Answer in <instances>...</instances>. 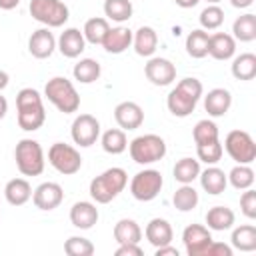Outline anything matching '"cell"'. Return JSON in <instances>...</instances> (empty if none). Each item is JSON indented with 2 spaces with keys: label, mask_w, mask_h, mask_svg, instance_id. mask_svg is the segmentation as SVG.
I'll return each mask as SVG.
<instances>
[{
  "label": "cell",
  "mask_w": 256,
  "mask_h": 256,
  "mask_svg": "<svg viewBox=\"0 0 256 256\" xmlns=\"http://www.w3.org/2000/svg\"><path fill=\"white\" fill-rule=\"evenodd\" d=\"M202 82L198 78H182L176 88L170 90L168 98H166V106L168 110L178 116V118H186L188 114L194 112L200 96H202Z\"/></svg>",
  "instance_id": "cell-1"
},
{
  "label": "cell",
  "mask_w": 256,
  "mask_h": 256,
  "mask_svg": "<svg viewBox=\"0 0 256 256\" xmlns=\"http://www.w3.org/2000/svg\"><path fill=\"white\" fill-rule=\"evenodd\" d=\"M16 110H18V126L26 132L38 130L46 120L42 96L34 88H22L16 94Z\"/></svg>",
  "instance_id": "cell-2"
},
{
  "label": "cell",
  "mask_w": 256,
  "mask_h": 256,
  "mask_svg": "<svg viewBox=\"0 0 256 256\" xmlns=\"http://www.w3.org/2000/svg\"><path fill=\"white\" fill-rule=\"evenodd\" d=\"M128 174L124 168H108L90 182V196L98 204L112 202L126 186Z\"/></svg>",
  "instance_id": "cell-3"
},
{
  "label": "cell",
  "mask_w": 256,
  "mask_h": 256,
  "mask_svg": "<svg viewBox=\"0 0 256 256\" xmlns=\"http://www.w3.org/2000/svg\"><path fill=\"white\" fill-rule=\"evenodd\" d=\"M44 96L64 114H72L80 108V96L74 84L64 76H54L44 86Z\"/></svg>",
  "instance_id": "cell-4"
},
{
  "label": "cell",
  "mask_w": 256,
  "mask_h": 256,
  "mask_svg": "<svg viewBox=\"0 0 256 256\" xmlns=\"http://www.w3.org/2000/svg\"><path fill=\"white\" fill-rule=\"evenodd\" d=\"M14 160H16L20 174L24 176H38L44 170V150L32 138H22L16 144Z\"/></svg>",
  "instance_id": "cell-5"
},
{
  "label": "cell",
  "mask_w": 256,
  "mask_h": 256,
  "mask_svg": "<svg viewBox=\"0 0 256 256\" xmlns=\"http://www.w3.org/2000/svg\"><path fill=\"white\" fill-rule=\"evenodd\" d=\"M128 150L136 164H154L166 156V142L158 134H142L130 142Z\"/></svg>",
  "instance_id": "cell-6"
},
{
  "label": "cell",
  "mask_w": 256,
  "mask_h": 256,
  "mask_svg": "<svg viewBox=\"0 0 256 256\" xmlns=\"http://www.w3.org/2000/svg\"><path fill=\"white\" fill-rule=\"evenodd\" d=\"M30 14L48 28H58L68 20V6L60 0H30Z\"/></svg>",
  "instance_id": "cell-7"
},
{
  "label": "cell",
  "mask_w": 256,
  "mask_h": 256,
  "mask_svg": "<svg viewBox=\"0 0 256 256\" xmlns=\"http://www.w3.org/2000/svg\"><path fill=\"white\" fill-rule=\"evenodd\" d=\"M48 162L52 164L54 170H58L60 174H76L82 168V156L80 152L64 142H54L48 150Z\"/></svg>",
  "instance_id": "cell-8"
},
{
  "label": "cell",
  "mask_w": 256,
  "mask_h": 256,
  "mask_svg": "<svg viewBox=\"0 0 256 256\" xmlns=\"http://www.w3.org/2000/svg\"><path fill=\"white\" fill-rule=\"evenodd\" d=\"M162 184H164L162 174L154 168H146V170H140L138 174H134V178L130 182V194L140 202H150L160 194Z\"/></svg>",
  "instance_id": "cell-9"
},
{
  "label": "cell",
  "mask_w": 256,
  "mask_h": 256,
  "mask_svg": "<svg viewBox=\"0 0 256 256\" xmlns=\"http://www.w3.org/2000/svg\"><path fill=\"white\" fill-rule=\"evenodd\" d=\"M224 148H226L228 156L232 160H236L238 164H252L256 158V144H254L252 136L244 130L228 132V136L224 140Z\"/></svg>",
  "instance_id": "cell-10"
},
{
  "label": "cell",
  "mask_w": 256,
  "mask_h": 256,
  "mask_svg": "<svg viewBox=\"0 0 256 256\" xmlns=\"http://www.w3.org/2000/svg\"><path fill=\"white\" fill-rule=\"evenodd\" d=\"M70 134H72V140L78 146L88 148L100 136V122L92 114H80V116L74 118L72 128H70Z\"/></svg>",
  "instance_id": "cell-11"
},
{
  "label": "cell",
  "mask_w": 256,
  "mask_h": 256,
  "mask_svg": "<svg viewBox=\"0 0 256 256\" xmlns=\"http://www.w3.org/2000/svg\"><path fill=\"white\" fill-rule=\"evenodd\" d=\"M182 242H184V248H186L188 256H204L206 248L212 242L210 228H206L202 224H190L182 232Z\"/></svg>",
  "instance_id": "cell-12"
},
{
  "label": "cell",
  "mask_w": 256,
  "mask_h": 256,
  "mask_svg": "<svg viewBox=\"0 0 256 256\" xmlns=\"http://www.w3.org/2000/svg\"><path fill=\"white\" fill-rule=\"evenodd\" d=\"M144 74L154 86H168L176 80V66L168 58H150L144 66Z\"/></svg>",
  "instance_id": "cell-13"
},
{
  "label": "cell",
  "mask_w": 256,
  "mask_h": 256,
  "mask_svg": "<svg viewBox=\"0 0 256 256\" xmlns=\"http://www.w3.org/2000/svg\"><path fill=\"white\" fill-rule=\"evenodd\" d=\"M32 200L38 210H54L64 200V190L58 182H42L32 192Z\"/></svg>",
  "instance_id": "cell-14"
},
{
  "label": "cell",
  "mask_w": 256,
  "mask_h": 256,
  "mask_svg": "<svg viewBox=\"0 0 256 256\" xmlns=\"http://www.w3.org/2000/svg\"><path fill=\"white\" fill-rule=\"evenodd\" d=\"M114 120L118 122L122 130H136L144 122V110L136 102L126 100L114 108Z\"/></svg>",
  "instance_id": "cell-15"
},
{
  "label": "cell",
  "mask_w": 256,
  "mask_h": 256,
  "mask_svg": "<svg viewBox=\"0 0 256 256\" xmlns=\"http://www.w3.org/2000/svg\"><path fill=\"white\" fill-rule=\"evenodd\" d=\"M54 48H56V38L48 28H40V30L32 32V36L28 40V50L34 58H38V60L50 58Z\"/></svg>",
  "instance_id": "cell-16"
},
{
  "label": "cell",
  "mask_w": 256,
  "mask_h": 256,
  "mask_svg": "<svg viewBox=\"0 0 256 256\" xmlns=\"http://www.w3.org/2000/svg\"><path fill=\"white\" fill-rule=\"evenodd\" d=\"M70 222L80 230H90L98 222V208L92 202L80 200L70 208Z\"/></svg>",
  "instance_id": "cell-17"
},
{
  "label": "cell",
  "mask_w": 256,
  "mask_h": 256,
  "mask_svg": "<svg viewBox=\"0 0 256 256\" xmlns=\"http://www.w3.org/2000/svg\"><path fill=\"white\" fill-rule=\"evenodd\" d=\"M56 44H58V50L62 52V56H66V58H78L84 52L86 40H84V34L78 28H66L60 34V38H58Z\"/></svg>",
  "instance_id": "cell-18"
},
{
  "label": "cell",
  "mask_w": 256,
  "mask_h": 256,
  "mask_svg": "<svg viewBox=\"0 0 256 256\" xmlns=\"http://www.w3.org/2000/svg\"><path fill=\"white\" fill-rule=\"evenodd\" d=\"M234 52H236V40L232 38V34H226V32L210 34L208 54L214 60H228L234 56Z\"/></svg>",
  "instance_id": "cell-19"
},
{
  "label": "cell",
  "mask_w": 256,
  "mask_h": 256,
  "mask_svg": "<svg viewBox=\"0 0 256 256\" xmlns=\"http://www.w3.org/2000/svg\"><path fill=\"white\" fill-rule=\"evenodd\" d=\"M144 234H146V240H148L154 248L164 246V244H170V242H172V236H174L170 222L164 220V218H152V220L146 224Z\"/></svg>",
  "instance_id": "cell-20"
},
{
  "label": "cell",
  "mask_w": 256,
  "mask_h": 256,
  "mask_svg": "<svg viewBox=\"0 0 256 256\" xmlns=\"http://www.w3.org/2000/svg\"><path fill=\"white\" fill-rule=\"evenodd\" d=\"M130 44H132V32L124 26L108 28V32L102 40V46L108 54H122Z\"/></svg>",
  "instance_id": "cell-21"
},
{
  "label": "cell",
  "mask_w": 256,
  "mask_h": 256,
  "mask_svg": "<svg viewBox=\"0 0 256 256\" xmlns=\"http://www.w3.org/2000/svg\"><path fill=\"white\" fill-rule=\"evenodd\" d=\"M232 106V96L226 88H214L204 96V108L210 116H224Z\"/></svg>",
  "instance_id": "cell-22"
},
{
  "label": "cell",
  "mask_w": 256,
  "mask_h": 256,
  "mask_svg": "<svg viewBox=\"0 0 256 256\" xmlns=\"http://www.w3.org/2000/svg\"><path fill=\"white\" fill-rule=\"evenodd\" d=\"M132 44L138 56H146L150 58L156 52L158 46V34L152 26H140L136 30V34H132Z\"/></svg>",
  "instance_id": "cell-23"
},
{
  "label": "cell",
  "mask_w": 256,
  "mask_h": 256,
  "mask_svg": "<svg viewBox=\"0 0 256 256\" xmlns=\"http://www.w3.org/2000/svg\"><path fill=\"white\" fill-rule=\"evenodd\" d=\"M198 178H200L202 188H204L208 194H212V196L222 194V192L226 190V186H228V178H226L224 170L216 168L214 164H212V166H208L204 172H200V174H198Z\"/></svg>",
  "instance_id": "cell-24"
},
{
  "label": "cell",
  "mask_w": 256,
  "mask_h": 256,
  "mask_svg": "<svg viewBox=\"0 0 256 256\" xmlns=\"http://www.w3.org/2000/svg\"><path fill=\"white\" fill-rule=\"evenodd\" d=\"M4 196L8 204L12 206H22L32 198V186L26 178H12L4 186Z\"/></svg>",
  "instance_id": "cell-25"
},
{
  "label": "cell",
  "mask_w": 256,
  "mask_h": 256,
  "mask_svg": "<svg viewBox=\"0 0 256 256\" xmlns=\"http://www.w3.org/2000/svg\"><path fill=\"white\" fill-rule=\"evenodd\" d=\"M234 220H236V216H234L232 208H228V206H212L206 212V224L210 230H216V232L232 228Z\"/></svg>",
  "instance_id": "cell-26"
},
{
  "label": "cell",
  "mask_w": 256,
  "mask_h": 256,
  "mask_svg": "<svg viewBox=\"0 0 256 256\" xmlns=\"http://www.w3.org/2000/svg\"><path fill=\"white\" fill-rule=\"evenodd\" d=\"M142 238V230L136 220L132 218H122L114 226V240L118 244H138Z\"/></svg>",
  "instance_id": "cell-27"
},
{
  "label": "cell",
  "mask_w": 256,
  "mask_h": 256,
  "mask_svg": "<svg viewBox=\"0 0 256 256\" xmlns=\"http://www.w3.org/2000/svg\"><path fill=\"white\" fill-rule=\"evenodd\" d=\"M232 246L240 252H252L256 250V226L252 224H242L234 228L232 232Z\"/></svg>",
  "instance_id": "cell-28"
},
{
  "label": "cell",
  "mask_w": 256,
  "mask_h": 256,
  "mask_svg": "<svg viewBox=\"0 0 256 256\" xmlns=\"http://www.w3.org/2000/svg\"><path fill=\"white\" fill-rule=\"evenodd\" d=\"M232 32H234V40L240 42H252L256 38V16L254 14H242L234 20L232 24Z\"/></svg>",
  "instance_id": "cell-29"
},
{
  "label": "cell",
  "mask_w": 256,
  "mask_h": 256,
  "mask_svg": "<svg viewBox=\"0 0 256 256\" xmlns=\"http://www.w3.org/2000/svg\"><path fill=\"white\" fill-rule=\"evenodd\" d=\"M232 74L236 80H252L256 76V56L252 52H244L234 58Z\"/></svg>",
  "instance_id": "cell-30"
},
{
  "label": "cell",
  "mask_w": 256,
  "mask_h": 256,
  "mask_svg": "<svg viewBox=\"0 0 256 256\" xmlns=\"http://www.w3.org/2000/svg\"><path fill=\"white\" fill-rule=\"evenodd\" d=\"M200 174V160L194 158H180L174 164V180L180 184H192Z\"/></svg>",
  "instance_id": "cell-31"
},
{
  "label": "cell",
  "mask_w": 256,
  "mask_h": 256,
  "mask_svg": "<svg viewBox=\"0 0 256 256\" xmlns=\"http://www.w3.org/2000/svg\"><path fill=\"white\" fill-rule=\"evenodd\" d=\"M208 40H210V34L202 28L198 30H192L186 38V52L192 56V58H204L208 56Z\"/></svg>",
  "instance_id": "cell-32"
},
{
  "label": "cell",
  "mask_w": 256,
  "mask_h": 256,
  "mask_svg": "<svg viewBox=\"0 0 256 256\" xmlns=\"http://www.w3.org/2000/svg\"><path fill=\"white\" fill-rule=\"evenodd\" d=\"M74 78L78 80V82H82V84H90V82H94V80H98L100 78V64L94 60V58H82L76 66H74Z\"/></svg>",
  "instance_id": "cell-33"
},
{
  "label": "cell",
  "mask_w": 256,
  "mask_h": 256,
  "mask_svg": "<svg viewBox=\"0 0 256 256\" xmlns=\"http://www.w3.org/2000/svg\"><path fill=\"white\" fill-rule=\"evenodd\" d=\"M128 146V140H126V134L124 130L120 128H110L102 134V148L104 152L108 154H122Z\"/></svg>",
  "instance_id": "cell-34"
},
{
  "label": "cell",
  "mask_w": 256,
  "mask_h": 256,
  "mask_svg": "<svg viewBox=\"0 0 256 256\" xmlns=\"http://www.w3.org/2000/svg\"><path fill=\"white\" fill-rule=\"evenodd\" d=\"M108 28L110 26H108V20L106 18H98V16L96 18H90V20H86L84 30H82L84 40L90 42V44H102Z\"/></svg>",
  "instance_id": "cell-35"
},
{
  "label": "cell",
  "mask_w": 256,
  "mask_h": 256,
  "mask_svg": "<svg viewBox=\"0 0 256 256\" xmlns=\"http://www.w3.org/2000/svg\"><path fill=\"white\" fill-rule=\"evenodd\" d=\"M172 202H174V206H176L180 212H190V210L196 208V204H198V192L192 188V184H182V186L174 192Z\"/></svg>",
  "instance_id": "cell-36"
},
{
  "label": "cell",
  "mask_w": 256,
  "mask_h": 256,
  "mask_svg": "<svg viewBox=\"0 0 256 256\" xmlns=\"http://www.w3.org/2000/svg\"><path fill=\"white\" fill-rule=\"evenodd\" d=\"M226 178L236 190H246V188H252V184H254V170L248 164H238L230 170V174Z\"/></svg>",
  "instance_id": "cell-37"
},
{
  "label": "cell",
  "mask_w": 256,
  "mask_h": 256,
  "mask_svg": "<svg viewBox=\"0 0 256 256\" xmlns=\"http://www.w3.org/2000/svg\"><path fill=\"white\" fill-rule=\"evenodd\" d=\"M104 14L114 22H126L132 16V2L130 0H106Z\"/></svg>",
  "instance_id": "cell-38"
},
{
  "label": "cell",
  "mask_w": 256,
  "mask_h": 256,
  "mask_svg": "<svg viewBox=\"0 0 256 256\" xmlns=\"http://www.w3.org/2000/svg\"><path fill=\"white\" fill-rule=\"evenodd\" d=\"M64 252L68 256H92L94 254V244L88 238L82 236H70L64 242Z\"/></svg>",
  "instance_id": "cell-39"
},
{
  "label": "cell",
  "mask_w": 256,
  "mask_h": 256,
  "mask_svg": "<svg viewBox=\"0 0 256 256\" xmlns=\"http://www.w3.org/2000/svg\"><path fill=\"white\" fill-rule=\"evenodd\" d=\"M192 136H194V142L196 144L214 142V140H218V126L212 120H200V122H196Z\"/></svg>",
  "instance_id": "cell-40"
},
{
  "label": "cell",
  "mask_w": 256,
  "mask_h": 256,
  "mask_svg": "<svg viewBox=\"0 0 256 256\" xmlns=\"http://www.w3.org/2000/svg\"><path fill=\"white\" fill-rule=\"evenodd\" d=\"M222 22H224V10L216 4H210L200 12V24L204 30H216L222 26Z\"/></svg>",
  "instance_id": "cell-41"
},
{
  "label": "cell",
  "mask_w": 256,
  "mask_h": 256,
  "mask_svg": "<svg viewBox=\"0 0 256 256\" xmlns=\"http://www.w3.org/2000/svg\"><path fill=\"white\" fill-rule=\"evenodd\" d=\"M222 144L220 140H214V142H208V144H196V154H198V160L206 162V164H216L220 158H222Z\"/></svg>",
  "instance_id": "cell-42"
},
{
  "label": "cell",
  "mask_w": 256,
  "mask_h": 256,
  "mask_svg": "<svg viewBox=\"0 0 256 256\" xmlns=\"http://www.w3.org/2000/svg\"><path fill=\"white\" fill-rule=\"evenodd\" d=\"M240 208L246 218H256V192L252 188H246L240 196Z\"/></svg>",
  "instance_id": "cell-43"
},
{
  "label": "cell",
  "mask_w": 256,
  "mask_h": 256,
  "mask_svg": "<svg viewBox=\"0 0 256 256\" xmlns=\"http://www.w3.org/2000/svg\"><path fill=\"white\" fill-rule=\"evenodd\" d=\"M204 256H232V248L224 242H210V246L206 248V254Z\"/></svg>",
  "instance_id": "cell-44"
},
{
  "label": "cell",
  "mask_w": 256,
  "mask_h": 256,
  "mask_svg": "<svg viewBox=\"0 0 256 256\" xmlns=\"http://www.w3.org/2000/svg\"><path fill=\"white\" fill-rule=\"evenodd\" d=\"M114 254L116 256H140L142 254V248L138 244H120Z\"/></svg>",
  "instance_id": "cell-45"
},
{
  "label": "cell",
  "mask_w": 256,
  "mask_h": 256,
  "mask_svg": "<svg viewBox=\"0 0 256 256\" xmlns=\"http://www.w3.org/2000/svg\"><path fill=\"white\" fill-rule=\"evenodd\" d=\"M156 256H178V250L170 244H164V246L156 248Z\"/></svg>",
  "instance_id": "cell-46"
},
{
  "label": "cell",
  "mask_w": 256,
  "mask_h": 256,
  "mask_svg": "<svg viewBox=\"0 0 256 256\" xmlns=\"http://www.w3.org/2000/svg\"><path fill=\"white\" fill-rule=\"evenodd\" d=\"M20 4V0H0V10H12Z\"/></svg>",
  "instance_id": "cell-47"
},
{
  "label": "cell",
  "mask_w": 256,
  "mask_h": 256,
  "mask_svg": "<svg viewBox=\"0 0 256 256\" xmlns=\"http://www.w3.org/2000/svg\"><path fill=\"white\" fill-rule=\"evenodd\" d=\"M252 2L254 0H230V4L234 8H248V6H252Z\"/></svg>",
  "instance_id": "cell-48"
},
{
  "label": "cell",
  "mask_w": 256,
  "mask_h": 256,
  "mask_svg": "<svg viewBox=\"0 0 256 256\" xmlns=\"http://www.w3.org/2000/svg\"><path fill=\"white\" fill-rule=\"evenodd\" d=\"M174 2H176L180 8H194L200 0H174Z\"/></svg>",
  "instance_id": "cell-49"
},
{
  "label": "cell",
  "mask_w": 256,
  "mask_h": 256,
  "mask_svg": "<svg viewBox=\"0 0 256 256\" xmlns=\"http://www.w3.org/2000/svg\"><path fill=\"white\" fill-rule=\"evenodd\" d=\"M6 112H8V100L4 96H0V120L6 116Z\"/></svg>",
  "instance_id": "cell-50"
},
{
  "label": "cell",
  "mask_w": 256,
  "mask_h": 256,
  "mask_svg": "<svg viewBox=\"0 0 256 256\" xmlns=\"http://www.w3.org/2000/svg\"><path fill=\"white\" fill-rule=\"evenodd\" d=\"M8 80H10V78H8V74H6L4 70H0V92L8 86Z\"/></svg>",
  "instance_id": "cell-51"
},
{
  "label": "cell",
  "mask_w": 256,
  "mask_h": 256,
  "mask_svg": "<svg viewBox=\"0 0 256 256\" xmlns=\"http://www.w3.org/2000/svg\"><path fill=\"white\" fill-rule=\"evenodd\" d=\"M206 2H210V4H218L220 0H206Z\"/></svg>",
  "instance_id": "cell-52"
}]
</instances>
